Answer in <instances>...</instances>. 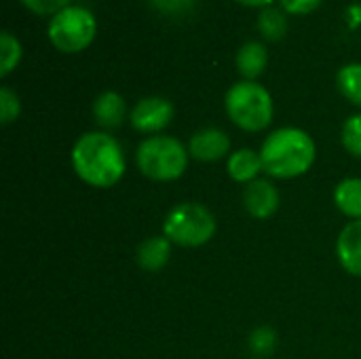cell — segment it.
<instances>
[{"mask_svg":"<svg viewBox=\"0 0 361 359\" xmlns=\"http://www.w3.org/2000/svg\"><path fill=\"white\" fill-rule=\"evenodd\" d=\"M188 152L190 157L203 163L220 161L231 152V138L222 129H216V127L199 129L188 142Z\"/></svg>","mask_w":361,"mask_h":359,"instance_id":"ba28073f","label":"cell"},{"mask_svg":"<svg viewBox=\"0 0 361 359\" xmlns=\"http://www.w3.org/2000/svg\"><path fill=\"white\" fill-rule=\"evenodd\" d=\"M258 30L267 40H279L286 36L288 32V19L283 15V11L267 6L262 8L260 17H258Z\"/></svg>","mask_w":361,"mask_h":359,"instance_id":"e0dca14e","label":"cell"},{"mask_svg":"<svg viewBox=\"0 0 361 359\" xmlns=\"http://www.w3.org/2000/svg\"><path fill=\"white\" fill-rule=\"evenodd\" d=\"M237 2H241L245 6H262V8H267V6H271L273 0H237Z\"/></svg>","mask_w":361,"mask_h":359,"instance_id":"d4e9b609","label":"cell"},{"mask_svg":"<svg viewBox=\"0 0 361 359\" xmlns=\"http://www.w3.org/2000/svg\"><path fill=\"white\" fill-rule=\"evenodd\" d=\"M171 256V241L161 235V237H148L140 243L137 248V264L148 271V273H157L161 271Z\"/></svg>","mask_w":361,"mask_h":359,"instance_id":"5bb4252c","label":"cell"},{"mask_svg":"<svg viewBox=\"0 0 361 359\" xmlns=\"http://www.w3.org/2000/svg\"><path fill=\"white\" fill-rule=\"evenodd\" d=\"M186 146L171 135H152L146 138L135 152L137 169L157 182H171L184 176L188 167Z\"/></svg>","mask_w":361,"mask_h":359,"instance_id":"3957f363","label":"cell"},{"mask_svg":"<svg viewBox=\"0 0 361 359\" xmlns=\"http://www.w3.org/2000/svg\"><path fill=\"white\" fill-rule=\"evenodd\" d=\"M226 171L239 184H250V182L258 180V174L264 171L260 152H254L252 148H239V150H235L228 157Z\"/></svg>","mask_w":361,"mask_h":359,"instance_id":"7c38bea8","label":"cell"},{"mask_svg":"<svg viewBox=\"0 0 361 359\" xmlns=\"http://www.w3.org/2000/svg\"><path fill=\"white\" fill-rule=\"evenodd\" d=\"M76 176L93 188L114 186L127 169L121 144L106 131H91L76 140L72 148Z\"/></svg>","mask_w":361,"mask_h":359,"instance_id":"6da1fadb","label":"cell"},{"mask_svg":"<svg viewBox=\"0 0 361 359\" xmlns=\"http://www.w3.org/2000/svg\"><path fill=\"white\" fill-rule=\"evenodd\" d=\"M21 59V42L11 34L2 32L0 34V76H8L13 68H17Z\"/></svg>","mask_w":361,"mask_h":359,"instance_id":"ac0fdd59","label":"cell"},{"mask_svg":"<svg viewBox=\"0 0 361 359\" xmlns=\"http://www.w3.org/2000/svg\"><path fill=\"white\" fill-rule=\"evenodd\" d=\"M275 345H277V336H275V332H273L271 328H267V326L254 330L252 336H250V347H252V351H254L256 355H260V358L273 353Z\"/></svg>","mask_w":361,"mask_h":359,"instance_id":"44dd1931","label":"cell"},{"mask_svg":"<svg viewBox=\"0 0 361 359\" xmlns=\"http://www.w3.org/2000/svg\"><path fill=\"white\" fill-rule=\"evenodd\" d=\"M315 142L298 127L275 129L260 148L264 174L277 180H292L311 169L315 163Z\"/></svg>","mask_w":361,"mask_h":359,"instance_id":"7a4b0ae2","label":"cell"},{"mask_svg":"<svg viewBox=\"0 0 361 359\" xmlns=\"http://www.w3.org/2000/svg\"><path fill=\"white\" fill-rule=\"evenodd\" d=\"M334 203L345 216L361 220V178L343 180L334 188Z\"/></svg>","mask_w":361,"mask_h":359,"instance_id":"9a60e30c","label":"cell"},{"mask_svg":"<svg viewBox=\"0 0 361 359\" xmlns=\"http://www.w3.org/2000/svg\"><path fill=\"white\" fill-rule=\"evenodd\" d=\"M97 21L93 13L78 4H68L49 21V40L61 53H78L95 38Z\"/></svg>","mask_w":361,"mask_h":359,"instance_id":"8992f818","label":"cell"},{"mask_svg":"<svg viewBox=\"0 0 361 359\" xmlns=\"http://www.w3.org/2000/svg\"><path fill=\"white\" fill-rule=\"evenodd\" d=\"M23 6H27L32 13L36 15H55L61 8H66L70 4V0H21Z\"/></svg>","mask_w":361,"mask_h":359,"instance_id":"7402d4cb","label":"cell"},{"mask_svg":"<svg viewBox=\"0 0 361 359\" xmlns=\"http://www.w3.org/2000/svg\"><path fill=\"white\" fill-rule=\"evenodd\" d=\"M231 121L243 131H262L273 121V97L256 80L235 83L224 97Z\"/></svg>","mask_w":361,"mask_h":359,"instance_id":"277c9868","label":"cell"},{"mask_svg":"<svg viewBox=\"0 0 361 359\" xmlns=\"http://www.w3.org/2000/svg\"><path fill=\"white\" fill-rule=\"evenodd\" d=\"M338 91L353 102L355 106H361V63H347L336 74Z\"/></svg>","mask_w":361,"mask_h":359,"instance_id":"2e32d148","label":"cell"},{"mask_svg":"<svg viewBox=\"0 0 361 359\" xmlns=\"http://www.w3.org/2000/svg\"><path fill=\"white\" fill-rule=\"evenodd\" d=\"M343 146L361 159V114H353L343 125Z\"/></svg>","mask_w":361,"mask_h":359,"instance_id":"d6986e66","label":"cell"},{"mask_svg":"<svg viewBox=\"0 0 361 359\" xmlns=\"http://www.w3.org/2000/svg\"><path fill=\"white\" fill-rule=\"evenodd\" d=\"M21 112V104H19V97L13 89L8 87H2L0 89V121L2 125H11Z\"/></svg>","mask_w":361,"mask_h":359,"instance_id":"ffe728a7","label":"cell"},{"mask_svg":"<svg viewBox=\"0 0 361 359\" xmlns=\"http://www.w3.org/2000/svg\"><path fill=\"white\" fill-rule=\"evenodd\" d=\"M150 4L165 15H182L192 8L195 0H150Z\"/></svg>","mask_w":361,"mask_h":359,"instance_id":"603a6c76","label":"cell"},{"mask_svg":"<svg viewBox=\"0 0 361 359\" xmlns=\"http://www.w3.org/2000/svg\"><path fill=\"white\" fill-rule=\"evenodd\" d=\"M235 63H237L239 74H241L245 80H254V78H258V76L267 70L269 51H267V47H264L262 42L250 40V42L241 44V49L237 51Z\"/></svg>","mask_w":361,"mask_h":359,"instance_id":"4fadbf2b","label":"cell"},{"mask_svg":"<svg viewBox=\"0 0 361 359\" xmlns=\"http://www.w3.org/2000/svg\"><path fill=\"white\" fill-rule=\"evenodd\" d=\"M173 118V104L165 97H144L129 112V121L133 129L142 133H157L165 129Z\"/></svg>","mask_w":361,"mask_h":359,"instance_id":"52a82bcc","label":"cell"},{"mask_svg":"<svg viewBox=\"0 0 361 359\" xmlns=\"http://www.w3.org/2000/svg\"><path fill=\"white\" fill-rule=\"evenodd\" d=\"M127 106L116 91H104L93 102V118L104 129H116L125 121Z\"/></svg>","mask_w":361,"mask_h":359,"instance_id":"8fae6325","label":"cell"},{"mask_svg":"<svg viewBox=\"0 0 361 359\" xmlns=\"http://www.w3.org/2000/svg\"><path fill=\"white\" fill-rule=\"evenodd\" d=\"M336 256L347 273L361 277V220H353L343 229L336 243Z\"/></svg>","mask_w":361,"mask_h":359,"instance_id":"30bf717a","label":"cell"},{"mask_svg":"<svg viewBox=\"0 0 361 359\" xmlns=\"http://www.w3.org/2000/svg\"><path fill=\"white\" fill-rule=\"evenodd\" d=\"M243 205L250 216H254L258 220H267L279 209V193L273 182L258 178V180L245 184Z\"/></svg>","mask_w":361,"mask_h":359,"instance_id":"9c48e42d","label":"cell"},{"mask_svg":"<svg viewBox=\"0 0 361 359\" xmlns=\"http://www.w3.org/2000/svg\"><path fill=\"white\" fill-rule=\"evenodd\" d=\"M163 235L176 245L199 248L216 235V218L201 203H180L165 216Z\"/></svg>","mask_w":361,"mask_h":359,"instance_id":"5b68a950","label":"cell"},{"mask_svg":"<svg viewBox=\"0 0 361 359\" xmlns=\"http://www.w3.org/2000/svg\"><path fill=\"white\" fill-rule=\"evenodd\" d=\"M281 8L290 15H307L313 13L324 0H279Z\"/></svg>","mask_w":361,"mask_h":359,"instance_id":"cb8c5ba5","label":"cell"}]
</instances>
